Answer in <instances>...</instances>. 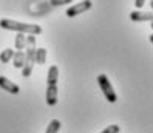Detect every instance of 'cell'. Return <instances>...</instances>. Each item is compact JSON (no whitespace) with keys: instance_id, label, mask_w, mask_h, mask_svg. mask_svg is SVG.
Masks as SVG:
<instances>
[{"instance_id":"obj_1","label":"cell","mask_w":153,"mask_h":133,"mask_svg":"<svg viewBox=\"0 0 153 133\" xmlns=\"http://www.w3.org/2000/svg\"><path fill=\"white\" fill-rule=\"evenodd\" d=\"M57 81H59V68L57 65H51L47 76V96H45V101L50 107L57 104Z\"/></svg>"},{"instance_id":"obj_2","label":"cell","mask_w":153,"mask_h":133,"mask_svg":"<svg viewBox=\"0 0 153 133\" xmlns=\"http://www.w3.org/2000/svg\"><path fill=\"white\" fill-rule=\"evenodd\" d=\"M0 28L10 30V31H17V33H23V34H33V36H37V34L42 33V28L39 25L22 23V22L11 20V19H2L0 20Z\"/></svg>"},{"instance_id":"obj_3","label":"cell","mask_w":153,"mask_h":133,"mask_svg":"<svg viewBox=\"0 0 153 133\" xmlns=\"http://www.w3.org/2000/svg\"><path fill=\"white\" fill-rule=\"evenodd\" d=\"M34 53H36V36L26 34V43H25V64L22 67V76L28 77L33 73L34 67Z\"/></svg>"},{"instance_id":"obj_4","label":"cell","mask_w":153,"mask_h":133,"mask_svg":"<svg viewBox=\"0 0 153 133\" xmlns=\"http://www.w3.org/2000/svg\"><path fill=\"white\" fill-rule=\"evenodd\" d=\"M97 84H99V88L102 90V93H104V96H105L107 101L111 102V104L118 101V96H116L114 88H113L111 82L108 81L107 74H99V76H97Z\"/></svg>"},{"instance_id":"obj_5","label":"cell","mask_w":153,"mask_h":133,"mask_svg":"<svg viewBox=\"0 0 153 133\" xmlns=\"http://www.w3.org/2000/svg\"><path fill=\"white\" fill-rule=\"evenodd\" d=\"M91 0H82V2H79L73 6H70L68 10H67V16L68 17H74V16H79V14H82L85 11H88L90 8H91Z\"/></svg>"},{"instance_id":"obj_6","label":"cell","mask_w":153,"mask_h":133,"mask_svg":"<svg viewBox=\"0 0 153 133\" xmlns=\"http://www.w3.org/2000/svg\"><path fill=\"white\" fill-rule=\"evenodd\" d=\"M0 88H3L5 91H8V93H13V94H17V93L20 91L19 85L14 84L13 81H10V79L5 77V76H0Z\"/></svg>"},{"instance_id":"obj_7","label":"cell","mask_w":153,"mask_h":133,"mask_svg":"<svg viewBox=\"0 0 153 133\" xmlns=\"http://www.w3.org/2000/svg\"><path fill=\"white\" fill-rule=\"evenodd\" d=\"M130 19L133 22H152L153 14L152 13H142V11H133L130 14Z\"/></svg>"},{"instance_id":"obj_8","label":"cell","mask_w":153,"mask_h":133,"mask_svg":"<svg viewBox=\"0 0 153 133\" xmlns=\"http://www.w3.org/2000/svg\"><path fill=\"white\" fill-rule=\"evenodd\" d=\"M45 60H47V50H45V48H36V53H34V64L43 65Z\"/></svg>"},{"instance_id":"obj_9","label":"cell","mask_w":153,"mask_h":133,"mask_svg":"<svg viewBox=\"0 0 153 133\" xmlns=\"http://www.w3.org/2000/svg\"><path fill=\"white\" fill-rule=\"evenodd\" d=\"M25 43H26V34L23 33H17L16 40H14V47L17 51H23L25 50Z\"/></svg>"},{"instance_id":"obj_10","label":"cell","mask_w":153,"mask_h":133,"mask_svg":"<svg viewBox=\"0 0 153 133\" xmlns=\"http://www.w3.org/2000/svg\"><path fill=\"white\" fill-rule=\"evenodd\" d=\"M13 64L16 68H22L25 64V53L23 51H16L13 54Z\"/></svg>"},{"instance_id":"obj_11","label":"cell","mask_w":153,"mask_h":133,"mask_svg":"<svg viewBox=\"0 0 153 133\" xmlns=\"http://www.w3.org/2000/svg\"><path fill=\"white\" fill-rule=\"evenodd\" d=\"M13 54H14L13 48H5L0 53V62H2V64H8V62L13 59Z\"/></svg>"},{"instance_id":"obj_12","label":"cell","mask_w":153,"mask_h":133,"mask_svg":"<svg viewBox=\"0 0 153 133\" xmlns=\"http://www.w3.org/2000/svg\"><path fill=\"white\" fill-rule=\"evenodd\" d=\"M60 121L59 119H53V121H50V124H48V127H47V132L45 133H57L59 130H60Z\"/></svg>"},{"instance_id":"obj_13","label":"cell","mask_w":153,"mask_h":133,"mask_svg":"<svg viewBox=\"0 0 153 133\" xmlns=\"http://www.w3.org/2000/svg\"><path fill=\"white\" fill-rule=\"evenodd\" d=\"M119 126H116V124H111V126H108L107 129H104L101 133H119Z\"/></svg>"},{"instance_id":"obj_14","label":"cell","mask_w":153,"mask_h":133,"mask_svg":"<svg viewBox=\"0 0 153 133\" xmlns=\"http://www.w3.org/2000/svg\"><path fill=\"white\" fill-rule=\"evenodd\" d=\"M73 0H50V3L53 5V6H62V5H68V3H71Z\"/></svg>"},{"instance_id":"obj_15","label":"cell","mask_w":153,"mask_h":133,"mask_svg":"<svg viewBox=\"0 0 153 133\" xmlns=\"http://www.w3.org/2000/svg\"><path fill=\"white\" fill-rule=\"evenodd\" d=\"M144 3H146V0H134V6H136V10L142 8V6H144Z\"/></svg>"}]
</instances>
